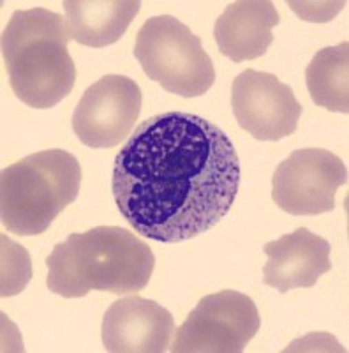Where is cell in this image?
<instances>
[{
	"label": "cell",
	"instance_id": "9",
	"mask_svg": "<svg viewBox=\"0 0 349 353\" xmlns=\"http://www.w3.org/2000/svg\"><path fill=\"white\" fill-rule=\"evenodd\" d=\"M231 106L238 125L260 141L293 134L304 112L293 88L272 72L256 69H245L235 78Z\"/></svg>",
	"mask_w": 349,
	"mask_h": 353
},
{
	"label": "cell",
	"instance_id": "5",
	"mask_svg": "<svg viewBox=\"0 0 349 353\" xmlns=\"http://www.w3.org/2000/svg\"><path fill=\"white\" fill-rule=\"evenodd\" d=\"M134 57L152 81L180 97L205 96L215 69L201 39L171 14L152 17L136 34Z\"/></svg>",
	"mask_w": 349,
	"mask_h": 353
},
{
	"label": "cell",
	"instance_id": "10",
	"mask_svg": "<svg viewBox=\"0 0 349 353\" xmlns=\"http://www.w3.org/2000/svg\"><path fill=\"white\" fill-rule=\"evenodd\" d=\"M175 320L168 309L150 299H118L103 318V346L109 353H165L175 337Z\"/></svg>",
	"mask_w": 349,
	"mask_h": 353
},
{
	"label": "cell",
	"instance_id": "11",
	"mask_svg": "<svg viewBox=\"0 0 349 353\" xmlns=\"http://www.w3.org/2000/svg\"><path fill=\"white\" fill-rule=\"evenodd\" d=\"M263 251L268 256L263 267V283L279 293L313 288L323 274L332 270V245L307 228H298L277 241L266 242Z\"/></svg>",
	"mask_w": 349,
	"mask_h": 353
},
{
	"label": "cell",
	"instance_id": "6",
	"mask_svg": "<svg viewBox=\"0 0 349 353\" xmlns=\"http://www.w3.org/2000/svg\"><path fill=\"white\" fill-rule=\"evenodd\" d=\"M253 299L235 290L205 295L175 332L173 353H240L260 332Z\"/></svg>",
	"mask_w": 349,
	"mask_h": 353
},
{
	"label": "cell",
	"instance_id": "2",
	"mask_svg": "<svg viewBox=\"0 0 349 353\" xmlns=\"http://www.w3.org/2000/svg\"><path fill=\"white\" fill-rule=\"evenodd\" d=\"M46 286L64 299L108 292L133 295L149 285L156 258L152 249L120 226H96L71 233L46 260Z\"/></svg>",
	"mask_w": 349,
	"mask_h": 353
},
{
	"label": "cell",
	"instance_id": "8",
	"mask_svg": "<svg viewBox=\"0 0 349 353\" xmlns=\"http://www.w3.org/2000/svg\"><path fill=\"white\" fill-rule=\"evenodd\" d=\"M143 96L133 78L106 74L90 85L72 113V131L90 149H113L131 137Z\"/></svg>",
	"mask_w": 349,
	"mask_h": 353
},
{
	"label": "cell",
	"instance_id": "3",
	"mask_svg": "<svg viewBox=\"0 0 349 353\" xmlns=\"http://www.w3.org/2000/svg\"><path fill=\"white\" fill-rule=\"evenodd\" d=\"M67 21L45 8L14 11L2 32L9 85L34 110L56 106L72 92L76 65L69 55Z\"/></svg>",
	"mask_w": 349,
	"mask_h": 353
},
{
	"label": "cell",
	"instance_id": "13",
	"mask_svg": "<svg viewBox=\"0 0 349 353\" xmlns=\"http://www.w3.org/2000/svg\"><path fill=\"white\" fill-rule=\"evenodd\" d=\"M138 0H65V21L71 39L90 48L120 41L140 12Z\"/></svg>",
	"mask_w": 349,
	"mask_h": 353
},
{
	"label": "cell",
	"instance_id": "12",
	"mask_svg": "<svg viewBox=\"0 0 349 353\" xmlns=\"http://www.w3.org/2000/svg\"><path fill=\"white\" fill-rule=\"evenodd\" d=\"M281 23L270 0H237L226 6L213 25L217 48L233 62L254 61L268 52L272 28Z\"/></svg>",
	"mask_w": 349,
	"mask_h": 353
},
{
	"label": "cell",
	"instance_id": "14",
	"mask_svg": "<svg viewBox=\"0 0 349 353\" xmlns=\"http://www.w3.org/2000/svg\"><path fill=\"white\" fill-rule=\"evenodd\" d=\"M305 83L316 106L349 113V43L323 48L305 69Z\"/></svg>",
	"mask_w": 349,
	"mask_h": 353
},
{
	"label": "cell",
	"instance_id": "7",
	"mask_svg": "<svg viewBox=\"0 0 349 353\" xmlns=\"http://www.w3.org/2000/svg\"><path fill=\"white\" fill-rule=\"evenodd\" d=\"M346 184L341 157L325 149H298L273 173L272 198L291 216H317L335 209V193Z\"/></svg>",
	"mask_w": 349,
	"mask_h": 353
},
{
	"label": "cell",
	"instance_id": "1",
	"mask_svg": "<svg viewBox=\"0 0 349 353\" xmlns=\"http://www.w3.org/2000/svg\"><path fill=\"white\" fill-rule=\"evenodd\" d=\"M231 138L203 117L165 112L141 122L115 157L118 212L143 237L165 244L219 225L240 185Z\"/></svg>",
	"mask_w": 349,
	"mask_h": 353
},
{
	"label": "cell",
	"instance_id": "4",
	"mask_svg": "<svg viewBox=\"0 0 349 353\" xmlns=\"http://www.w3.org/2000/svg\"><path fill=\"white\" fill-rule=\"evenodd\" d=\"M80 185V161L67 150L48 149L23 157L0 175L2 225L20 237L45 233L76 201Z\"/></svg>",
	"mask_w": 349,
	"mask_h": 353
}]
</instances>
